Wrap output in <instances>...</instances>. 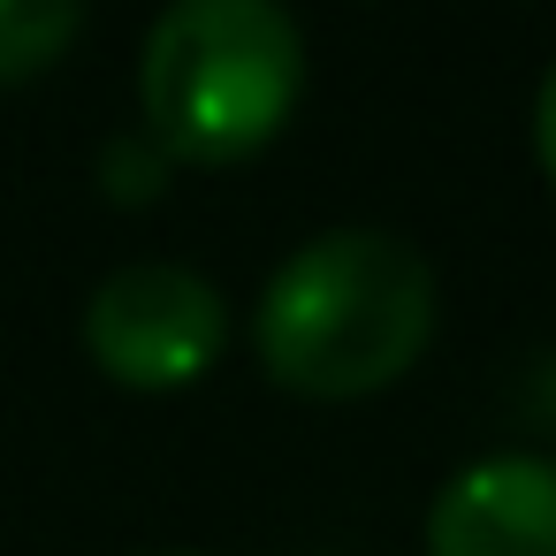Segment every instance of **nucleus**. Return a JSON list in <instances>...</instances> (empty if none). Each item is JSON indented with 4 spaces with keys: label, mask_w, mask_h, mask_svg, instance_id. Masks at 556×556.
I'll list each match as a JSON object with an SVG mask.
<instances>
[{
    "label": "nucleus",
    "mask_w": 556,
    "mask_h": 556,
    "mask_svg": "<svg viewBox=\"0 0 556 556\" xmlns=\"http://www.w3.org/2000/svg\"><path fill=\"white\" fill-rule=\"evenodd\" d=\"M434 336V267L389 229H320L260 290L252 351L305 404H358L419 366Z\"/></svg>",
    "instance_id": "obj_1"
},
{
    "label": "nucleus",
    "mask_w": 556,
    "mask_h": 556,
    "mask_svg": "<svg viewBox=\"0 0 556 556\" xmlns=\"http://www.w3.org/2000/svg\"><path fill=\"white\" fill-rule=\"evenodd\" d=\"M305 100V31L282 0H168L138 54L146 138L168 168L260 161Z\"/></svg>",
    "instance_id": "obj_2"
},
{
    "label": "nucleus",
    "mask_w": 556,
    "mask_h": 556,
    "mask_svg": "<svg viewBox=\"0 0 556 556\" xmlns=\"http://www.w3.org/2000/svg\"><path fill=\"white\" fill-rule=\"evenodd\" d=\"M229 343V305L206 275L176 267V260H138L115 267L92 298H85V351L108 381L123 389H191L199 374H214Z\"/></svg>",
    "instance_id": "obj_3"
},
{
    "label": "nucleus",
    "mask_w": 556,
    "mask_h": 556,
    "mask_svg": "<svg viewBox=\"0 0 556 556\" xmlns=\"http://www.w3.org/2000/svg\"><path fill=\"white\" fill-rule=\"evenodd\" d=\"M427 556H556V457L495 450L427 503Z\"/></svg>",
    "instance_id": "obj_4"
},
{
    "label": "nucleus",
    "mask_w": 556,
    "mask_h": 556,
    "mask_svg": "<svg viewBox=\"0 0 556 556\" xmlns=\"http://www.w3.org/2000/svg\"><path fill=\"white\" fill-rule=\"evenodd\" d=\"M85 0H0V85H24L70 54Z\"/></svg>",
    "instance_id": "obj_5"
},
{
    "label": "nucleus",
    "mask_w": 556,
    "mask_h": 556,
    "mask_svg": "<svg viewBox=\"0 0 556 556\" xmlns=\"http://www.w3.org/2000/svg\"><path fill=\"white\" fill-rule=\"evenodd\" d=\"M108 168H115V176H108L115 199H161V184H168V153H161L153 138H146L138 153H130V138L108 146Z\"/></svg>",
    "instance_id": "obj_6"
},
{
    "label": "nucleus",
    "mask_w": 556,
    "mask_h": 556,
    "mask_svg": "<svg viewBox=\"0 0 556 556\" xmlns=\"http://www.w3.org/2000/svg\"><path fill=\"white\" fill-rule=\"evenodd\" d=\"M533 161H541V176L556 191V62H548V77L533 92Z\"/></svg>",
    "instance_id": "obj_7"
},
{
    "label": "nucleus",
    "mask_w": 556,
    "mask_h": 556,
    "mask_svg": "<svg viewBox=\"0 0 556 556\" xmlns=\"http://www.w3.org/2000/svg\"><path fill=\"white\" fill-rule=\"evenodd\" d=\"M161 556H191V548H161Z\"/></svg>",
    "instance_id": "obj_8"
}]
</instances>
